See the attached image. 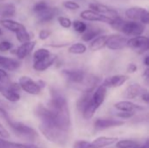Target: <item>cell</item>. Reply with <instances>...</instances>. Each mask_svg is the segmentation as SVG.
<instances>
[{
	"mask_svg": "<svg viewBox=\"0 0 149 148\" xmlns=\"http://www.w3.org/2000/svg\"><path fill=\"white\" fill-rule=\"evenodd\" d=\"M39 131L41 133L51 142L63 146L67 142L68 139V131H65L56 125L49 124H39Z\"/></svg>",
	"mask_w": 149,
	"mask_h": 148,
	"instance_id": "6da1fadb",
	"label": "cell"
},
{
	"mask_svg": "<svg viewBox=\"0 0 149 148\" xmlns=\"http://www.w3.org/2000/svg\"><path fill=\"white\" fill-rule=\"evenodd\" d=\"M0 114L2 115V117L4 119V120L7 122V124L9 125V126L12 129V131L17 134L18 136H21L23 138H26V139H31V140H33L37 137V133L36 131L24 125V123H21V122H17V121H13L8 115V113L0 108Z\"/></svg>",
	"mask_w": 149,
	"mask_h": 148,
	"instance_id": "7a4b0ae2",
	"label": "cell"
},
{
	"mask_svg": "<svg viewBox=\"0 0 149 148\" xmlns=\"http://www.w3.org/2000/svg\"><path fill=\"white\" fill-rule=\"evenodd\" d=\"M51 98L48 102V108L53 113H62L69 111L65 96L58 89H51Z\"/></svg>",
	"mask_w": 149,
	"mask_h": 148,
	"instance_id": "3957f363",
	"label": "cell"
},
{
	"mask_svg": "<svg viewBox=\"0 0 149 148\" xmlns=\"http://www.w3.org/2000/svg\"><path fill=\"white\" fill-rule=\"evenodd\" d=\"M145 29H146V25L140 22L132 21V20L127 21L124 19L119 29V31H121L127 36L137 37V36H141Z\"/></svg>",
	"mask_w": 149,
	"mask_h": 148,
	"instance_id": "277c9868",
	"label": "cell"
},
{
	"mask_svg": "<svg viewBox=\"0 0 149 148\" xmlns=\"http://www.w3.org/2000/svg\"><path fill=\"white\" fill-rule=\"evenodd\" d=\"M126 17L132 21L140 22L145 25L149 23L148 11L143 7L134 6L127 9L126 10Z\"/></svg>",
	"mask_w": 149,
	"mask_h": 148,
	"instance_id": "5b68a950",
	"label": "cell"
},
{
	"mask_svg": "<svg viewBox=\"0 0 149 148\" xmlns=\"http://www.w3.org/2000/svg\"><path fill=\"white\" fill-rule=\"evenodd\" d=\"M127 46L138 53L142 54L148 50V38L145 36L134 37L127 40Z\"/></svg>",
	"mask_w": 149,
	"mask_h": 148,
	"instance_id": "8992f818",
	"label": "cell"
},
{
	"mask_svg": "<svg viewBox=\"0 0 149 148\" xmlns=\"http://www.w3.org/2000/svg\"><path fill=\"white\" fill-rule=\"evenodd\" d=\"M18 85L21 89H23L25 92L31 95H38L41 92V88L38 85V82H35L28 76H23L18 80Z\"/></svg>",
	"mask_w": 149,
	"mask_h": 148,
	"instance_id": "52a82bcc",
	"label": "cell"
},
{
	"mask_svg": "<svg viewBox=\"0 0 149 148\" xmlns=\"http://www.w3.org/2000/svg\"><path fill=\"white\" fill-rule=\"evenodd\" d=\"M127 38L119 35V34H113L108 35V39L107 42V47L113 51L121 50L127 46Z\"/></svg>",
	"mask_w": 149,
	"mask_h": 148,
	"instance_id": "ba28073f",
	"label": "cell"
},
{
	"mask_svg": "<svg viewBox=\"0 0 149 148\" xmlns=\"http://www.w3.org/2000/svg\"><path fill=\"white\" fill-rule=\"evenodd\" d=\"M81 18L87 20V21H93V22H103L111 24L113 17H107L102 14H100L98 12H95L92 10H85L80 13Z\"/></svg>",
	"mask_w": 149,
	"mask_h": 148,
	"instance_id": "9c48e42d",
	"label": "cell"
},
{
	"mask_svg": "<svg viewBox=\"0 0 149 148\" xmlns=\"http://www.w3.org/2000/svg\"><path fill=\"white\" fill-rule=\"evenodd\" d=\"M62 74L66 78V79L75 85H79L84 80L86 73L82 70H64Z\"/></svg>",
	"mask_w": 149,
	"mask_h": 148,
	"instance_id": "30bf717a",
	"label": "cell"
},
{
	"mask_svg": "<svg viewBox=\"0 0 149 148\" xmlns=\"http://www.w3.org/2000/svg\"><path fill=\"white\" fill-rule=\"evenodd\" d=\"M100 82V79L93 76L86 74L84 80L77 87L79 90L84 92L85 93H91Z\"/></svg>",
	"mask_w": 149,
	"mask_h": 148,
	"instance_id": "8fae6325",
	"label": "cell"
},
{
	"mask_svg": "<svg viewBox=\"0 0 149 148\" xmlns=\"http://www.w3.org/2000/svg\"><path fill=\"white\" fill-rule=\"evenodd\" d=\"M125 122L114 119H99L94 122V127L97 130H104L112 127H117L124 125Z\"/></svg>",
	"mask_w": 149,
	"mask_h": 148,
	"instance_id": "7c38bea8",
	"label": "cell"
},
{
	"mask_svg": "<svg viewBox=\"0 0 149 148\" xmlns=\"http://www.w3.org/2000/svg\"><path fill=\"white\" fill-rule=\"evenodd\" d=\"M90 10L98 12L100 14L107 16V17H114L119 16L118 12L116 10L106 5V4H102V3H93L89 4Z\"/></svg>",
	"mask_w": 149,
	"mask_h": 148,
	"instance_id": "4fadbf2b",
	"label": "cell"
},
{
	"mask_svg": "<svg viewBox=\"0 0 149 148\" xmlns=\"http://www.w3.org/2000/svg\"><path fill=\"white\" fill-rule=\"evenodd\" d=\"M114 107L119 110L120 112H128V113H135L137 111H142L144 110V107H142L141 106L136 105L131 101H120L117 102L114 105Z\"/></svg>",
	"mask_w": 149,
	"mask_h": 148,
	"instance_id": "5bb4252c",
	"label": "cell"
},
{
	"mask_svg": "<svg viewBox=\"0 0 149 148\" xmlns=\"http://www.w3.org/2000/svg\"><path fill=\"white\" fill-rule=\"evenodd\" d=\"M128 77L126 75H114L112 77L107 78L102 83L107 88V87H119L124 85L127 80Z\"/></svg>",
	"mask_w": 149,
	"mask_h": 148,
	"instance_id": "9a60e30c",
	"label": "cell"
},
{
	"mask_svg": "<svg viewBox=\"0 0 149 148\" xmlns=\"http://www.w3.org/2000/svg\"><path fill=\"white\" fill-rule=\"evenodd\" d=\"M35 45H36V41H31V40L22 44L16 51V55H17V58H19V59L25 58L32 51Z\"/></svg>",
	"mask_w": 149,
	"mask_h": 148,
	"instance_id": "2e32d148",
	"label": "cell"
},
{
	"mask_svg": "<svg viewBox=\"0 0 149 148\" xmlns=\"http://www.w3.org/2000/svg\"><path fill=\"white\" fill-rule=\"evenodd\" d=\"M107 95V87L101 84L94 92L93 95L92 96V101L95 105L97 108H99L104 102Z\"/></svg>",
	"mask_w": 149,
	"mask_h": 148,
	"instance_id": "e0dca14e",
	"label": "cell"
},
{
	"mask_svg": "<svg viewBox=\"0 0 149 148\" xmlns=\"http://www.w3.org/2000/svg\"><path fill=\"white\" fill-rule=\"evenodd\" d=\"M56 59H57V56L54 54H51L45 59L38 62H35L33 64V68L38 72H44L47 70L50 66H52Z\"/></svg>",
	"mask_w": 149,
	"mask_h": 148,
	"instance_id": "ac0fdd59",
	"label": "cell"
},
{
	"mask_svg": "<svg viewBox=\"0 0 149 148\" xmlns=\"http://www.w3.org/2000/svg\"><path fill=\"white\" fill-rule=\"evenodd\" d=\"M117 140L118 138H114V137H99L91 143V148L106 147L116 143Z\"/></svg>",
	"mask_w": 149,
	"mask_h": 148,
	"instance_id": "d6986e66",
	"label": "cell"
},
{
	"mask_svg": "<svg viewBox=\"0 0 149 148\" xmlns=\"http://www.w3.org/2000/svg\"><path fill=\"white\" fill-rule=\"evenodd\" d=\"M0 66L10 72H14L20 66V62L17 59L0 56Z\"/></svg>",
	"mask_w": 149,
	"mask_h": 148,
	"instance_id": "ffe728a7",
	"label": "cell"
},
{
	"mask_svg": "<svg viewBox=\"0 0 149 148\" xmlns=\"http://www.w3.org/2000/svg\"><path fill=\"white\" fill-rule=\"evenodd\" d=\"M57 13H58V10L56 8L49 6L47 9H45L42 12L38 13L37 16L40 23H47V22L52 21L54 18V17L57 15Z\"/></svg>",
	"mask_w": 149,
	"mask_h": 148,
	"instance_id": "44dd1931",
	"label": "cell"
},
{
	"mask_svg": "<svg viewBox=\"0 0 149 148\" xmlns=\"http://www.w3.org/2000/svg\"><path fill=\"white\" fill-rule=\"evenodd\" d=\"M144 89L139 85V84H132L127 86V88L125 91V98L128 99H134L137 98L138 96L141 95Z\"/></svg>",
	"mask_w": 149,
	"mask_h": 148,
	"instance_id": "7402d4cb",
	"label": "cell"
},
{
	"mask_svg": "<svg viewBox=\"0 0 149 148\" xmlns=\"http://www.w3.org/2000/svg\"><path fill=\"white\" fill-rule=\"evenodd\" d=\"M0 24L3 25V27H4L5 29L9 30L10 31H13L15 33H17V31L25 28V26L24 24H22L17 21H14L12 19H9V18L0 20Z\"/></svg>",
	"mask_w": 149,
	"mask_h": 148,
	"instance_id": "603a6c76",
	"label": "cell"
},
{
	"mask_svg": "<svg viewBox=\"0 0 149 148\" xmlns=\"http://www.w3.org/2000/svg\"><path fill=\"white\" fill-rule=\"evenodd\" d=\"M107 39H108V35H102V36L97 37L96 38L93 40V42L90 44L91 50L96 51H100L103 49L107 45Z\"/></svg>",
	"mask_w": 149,
	"mask_h": 148,
	"instance_id": "cb8c5ba5",
	"label": "cell"
},
{
	"mask_svg": "<svg viewBox=\"0 0 149 148\" xmlns=\"http://www.w3.org/2000/svg\"><path fill=\"white\" fill-rule=\"evenodd\" d=\"M16 13V7L13 3H3L0 6V15L3 17H11Z\"/></svg>",
	"mask_w": 149,
	"mask_h": 148,
	"instance_id": "d4e9b609",
	"label": "cell"
},
{
	"mask_svg": "<svg viewBox=\"0 0 149 148\" xmlns=\"http://www.w3.org/2000/svg\"><path fill=\"white\" fill-rule=\"evenodd\" d=\"M97 107L95 106V105L93 103V101H92V97H91V99H90V100L88 101V103L86 104V106L84 107V109H83V111L81 112L82 113V114H83V117L86 119V120H91L93 117V115H94V113H95V112L97 111Z\"/></svg>",
	"mask_w": 149,
	"mask_h": 148,
	"instance_id": "484cf974",
	"label": "cell"
},
{
	"mask_svg": "<svg viewBox=\"0 0 149 148\" xmlns=\"http://www.w3.org/2000/svg\"><path fill=\"white\" fill-rule=\"evenodd\" d=\"M100 33H101V30L99 28H91V29L87 28V30L82 35V40L85 42L92 41L97 37H99Z\"/></svg>",
	"mask_w": 149,
	"mask_h": 148,
	"instance_id": "4316f807",
	"label": "cell"
},
{
	"mask_svg": "<svg viewBox=\"0 0 149 148\" xmlns=\"http://www.w3.org/2000/svg\"><path fill=\"white\" fill-rule=\"evenodd\" d=\"M2 95L10 102H17L20 99V95L18 92L9 89L8 87L1 89Z\"/></svg>",
	"mask_w": 149,
	"mask_h": 148,
	"instance_id": "83f0119b",
	"label": "cell"
},
{
	"mask_svg": "<svg viewBox=\"0 0 149 148\" xmlns=\"http://www.w3.org/2000/svg\"><path fill=\"white\" fill-rule=\"evenodd\" d=\"M0 148H31V145L15 143L0 139Z\"/></svg>",
	"mask_w": 149,
	"mask_h": 148,
	"instance_id": "f1b7e54d",
	"label": "cell"
},
{
	"mask_svg": "<svg viewBox=\"0 0 149 148\" xmlns=\"http://www.w3.org/2000/svg\"><path fill=\"white\" fill-rule=\"evenodd\" d=\"M139 146H140L139 143L132 140H118L115 144V147L117 148H136Z\"/></svg>",
	"mask_w": 149,
	"mask_h": 148,
	"instance_id": "f546056e",
	"label": "cell"
},
{
	"mask_svg": "<svg viewBox=\"0 0 149 148\" xmlns=\"http://www.w3.org/2000/svg\"><path fill=\"white\" fill-rule=\"evenodd\" d=\"M51 55V52L47 50V49H45V48H40L38 50H37L34 54H33V60H34V63L35 62H38V61H41L43 59H45V58H47L48 56Z\"/></svg>",
	"mask_w": 149,
	"mask_h": 148,
	"instance_id": "4dcf8cb0",
	"label": "cell"
},
{
	"mask_svg": "<svg viewBox=\"0 0 149 148\" xmlns=\"http://www.w3.org/2000/svg\"><path fill=\"white\" fill-rule=\"evenodd\" d=\"M70 53L72 54H83L86 51V46L82 43H76L72 44L68 49Z\"/></svg>",
	"mask_w": 149,
	"mask_h": 148,
	"instance_id": "1f68e13d",
	"label": "cell"
},
{
	"mask_svg": "<svg viewBox=\"0 0 149 148\" xmlns=\"http://www.w3.org/2000/svg\"><path fill=\"white\" fill-rule=\"evenodd\" d=\"M16 37H17V39L20 43H22V44L26 43V42H29V41H31V34L27 31L26 28H24V29H22L21 31H17V32L16 33Z\"/></svg>",
	"mask_w": 149,
	"mask_h": 148,
	"instance_id": "d6a6232c",
	"label": "cell"
},
{
	"mask_svg": "<svg viewBox=\"0 0 149 148\" xmlns=\"http://www.w3.org/2000/svg\"><path fill=\"white\" fill-rule=\"evenodd\" d=\"M73 29L79 33H84L87 30V24L80 20H75L72 24Z\"/></svg>",
	"mask_w": 149,
	"mask_h": 148,
	"instance_id": "836d02e7",
	"label": "cell"
},
{
	"mask_svg": "<svg viewBox=\"0 0 149 148\" xmlns=\"http://www.w3.org/2000/svg\"><path fill=\"white\" fill-rule=\"evenodd\" d=\"M48 7H49V5H48L47 2H45V1H39V2L36 3L34 4L32 10H33V11H34L36 14H38V13L42 12L43 10H45L47 9Z\"/></svg>",
	"mask_w": 149,
	"mask_h": 148,
	"instance_id": "e575fe53",
	"label": "cell"
},
{
	"mask_svg": "<svg viewBox=\"0 0 149 148\" xmlns=\"http://www.w3.org/2000/svg\"><path fill=\"white\" fill-rule=\"evenodd\" d=\"M63 5L64 7H65L66 9L68 10H79V4L74 1H71V0H67V1H65L63 2Z\"/></svg>",
	"mask_w": 149,
	"mask_h": 148,
	"instance_id": "d590c367",
	"label": "cell"
},
{
	"mask_svg": "<svg viewBox=\"0 0 149 148\" xmlns=\"http://www.w3.org/2000/svg\"><path fill=\"white\" fill-rule=\"evenodd\" d=\"M58 21L59 23V24L63 27V28H65V29H68L72 26V21L70 20V18L66 17H58Z\"/></svg>",
	"mask_w": 149,
	"mask_h": 148,
	"instance_id": "8d00e7d4",
	"label": "cell"
},
{
	"mask_svg": "<svg viewBox=\"0 0 149 148\" xmlns=\"http://www.w3.org/2000/svg\"><path fill=\"white\" fill-rule=\"evenodd\" d=\"M73 148H91V143L86 140H78L74 143Z\"/></svg>",
	"mask_w": 149,
	"mask_h": 148,
	"instance_id": "74e56055",
	"label": "cell"
},
{
	"mask_svg": "<svg viewBox=\"0 0 149 148\" xmlns=\"http://www.w3.org/2000/svg\"><path fill=\"white\" fill-rule=\"evenodd\" d=\"M13 44L9 41H1L0 42V51H8L12 48Z\"/></svg>",
	"mask_w": 149,
	"mask_h": 148,
	"instance_id": "f35d334b",
	"label": "cell"
},
{
	"mask_svg": "<svg viewBox=\"0 0 149 148\" xmlns=\"http://www.w3.org/2000/svg\"><path fill=\"white\" fill-rule=\"evenodd\" d=\"M51 34H52V32L49 30H41L38 33V38L41 40H45V39L48 38Z\"/></svg>",
	"mask_w": 149,
	"mask_h": 148,
	"instance_id": "ab89813d",
	"label": "cell"
},
{
	"mask_svg": "<svg viewBox=\"0 0 149 148\" xmlns=\"http://www.w3.org/2000/svg\"><path fill=\"white\" fill-rule=\"evenodd\" d=\"M135 113H128V112H120L119 113H117V116L119 118L121 119H129L132 118L134 115Z\"/></svg>",
	"mask_w": 149,
	"mask_h": 148,
	"instance_id": "60d3db41",
	"label": "cell"
},
{
	"mask_svg": "<svg viewBox=\"0 0 149 148\" xmlns=\"http://www.w3.org/2000/svg\"><path fill=\"white\" fill-rule=\"evenodd\" d=\"M0 137H2L3 139H8L10 137L9 132L6 130L5 127L3 126L2 124H0Z\"/></svg>",
	"mask_w": 149,
	"mask_h": 148,
	"instance_id": "b9f144b4",
	"label": "cell"
},
{
	"mask_svg": "<svg viewBox=\"0 0 149 148\" xmlns=\"http://www.w3.org/2000/svg\"><path fill=\"white\" fill-rule=\"evenodd\" d=\"M137 65H134V64H129L128 65V66H127V72H129V73H134V72H135L136 71H137Z\"/></svg>",
	"mask_w": 149,
	"mask_h": 148,
	"instance_id": "7bdbcfd3",
	"label": "cell"
},
{
	"mask_svg": "<svg viewBox=\"0 0 149 148\" xmlns=\"http://www.w3.org/2000/svg\"><path fill=\"white\" fill-rule=\"evenodd\" d=\"M8 77V74H7V72L3 70V69H2V68H0V79H6Z\"/></svg>",
	"mask_w": 149,
	"mask_h": 148,
	"instance_id": "ee69618b",
	"label": "cell"
},
{
	"mask_svg": "<svg viewBox=\"0 0 149 148\" xmlns=\"http://www.w3.org/2000/svg\"><path fill=\"white\" fill-rule=\"evenodd\" d=\"M141 98H142V99L146 102V103H148V92H142V94L141 95Z\"/></svg>",
	"mask_w": 149,
	"mask_h": 148,
	"instance_id": "f6af8a7d",
	"label": "cell"
},
{
	"mask_svg": "<svg viewBox=\"0 0 149 148\" xmlns=\"http://www.w3.org/2000/svg\"><path fill=\"white\" fill-rule=\"evenodd\" d=\"M144 64L146 66H148L149 65V57L148 56H146L145 58H144Z\"/></svg>",
	"mask_w": 149,
	"mask_h": 148,
	"instance_id": "bcb514c9",
	"label": "cell"
},
{
	"mask_svg": "<svg viewBox=\"0 0 149 148\" xmlns=\"http://www.w3.org/2000/svg\"><path fill=\"white\" fill-rule=\"evenodd\" d=\"M136 148H148V142L145 144V145H142V146H139Z\"/></svg>",
	"mask_w": 149,
	"mask_h": 148,
	"instance_id": "7dc6e473",
	"label": "cell"
},
{
	"mask_svg": "<svg viewBox=\"0 0 149 148\" xmlns=\"http://www.w3.org/2000/svg\"><path fill=\"white\" fill-rule=\"evenodd\" d=\"M31 148H38V147H36V146H34V145H31Z\"/></svg>",
	"mask_w": 149,
	"mask_h": 148,
	"instance_id": "c3c4849f",
	"label": "cell"
},
{
	"mask_svg": "<svg viewBox=\"0 0 149 148\" xmlns=\"http://www.w3.org/2000/svg\"><path fill=\"white\" fill-rule=\"evenodd\" d=\"M2 34H3V31H2V30L0 29V35H2Z\"/></svg>",
	"mask_w": 149,
	"mask_h": 148,
	"instance_id": "681fc988",
	"label": "cell"
},
{
	"mask_svg": "<svg viewBox=\"0 0 149 148\" xmlns=\"http://www.w3.org/2000/svg\"><path fill=\"white\" fill-rule=\"evenodd\" d=\"M0 91H1V86H0Z\"/></svg>",
	"mask_w": 149,
	"mask_h": 148,
	"instance_id": "f907efd6",
	"label": "cell"
}]
</instances>
